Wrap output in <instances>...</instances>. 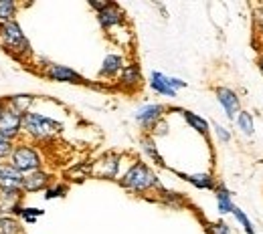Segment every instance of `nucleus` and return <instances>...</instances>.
Instances as JSON below:
<instances>
[{"mask_svg": "<svg viewBox=\"0 0 263 234\" xmlns=\"http://www.w3.org/2000/svg\"><path fill=\"white\" fill-rule=\"evenodd\" d=\"M118 184L136 196H148V194H156L164 188L162 180L158 178V174L148 166L146 162H132L130 166L122 172V176L118 178Z\"/></svg>", "mask_w": 263, "mask_h": 234, "instance_id": "obj_1", "label": "nucleus"}, {"mask_svg": "<svg viewBox=\"0 0 263 234\" xmlns=\"http://www.w3.org/2000/svg\"><path fill=\"white\" fill-rule=\"evenodd\" d=\"M65 125L45 113L29 111L23 115V135L27 137L29 143H45L55 139L57 135L63 134Z\"/></svg>", "mask_w": 263, "mask_h": 234, "instance_id": "obj_2", "label": "nucleus"}, {"mask_svg": "<svg viewBox=\"0 0 263 234\" xmlns=\"http://www.w3.org/2000/svg\"><path fill=\"white\" fill-rule=\"evenodd\" d=\"M0 49L6 51L16 61H29L33 57V47L27 34L23 33V27L16 20L0 23Z\"/></svg>", "mask_w": 263, "mask_h": 234, "instance_id": "obj_3", "label": "nucleus"}, {"mask_svg": "<svg viewBox=\"0 0 263 234\" xmlns=\"http://www.w3.org/2000/svg\"><path fill=\"white\" fill-rule=\"evenodd\" d=\"M8 164L12 167H16L25 176V174H31V172H36V169H43L45 158H43V154L34 147L33 143H29V141H16L14 143V150H12L10 158H8Z\"/></svg>", "mask_w": 263, "mask_h": 234, "instance_id": "obj_4", "label": "nucleus"}, {"mask_svg": "<svg viewBox=\"0 0 263 234\" xmlns=\"http://www.w3.org/2000/svg\"><path fill=\"white\" fill-rule=\"evenodd\" d=\"M122 162H124V156H120L116 152L103 154L99 160L91 162V178L118 182V178L122 176Z\"/></svg>", "mask_w": 263, "mask_h": 234, "instance_id": "obj_5", "label": "nucleus"}, {"mask_svg": "<svg viewBox=\"0 0 263 234\" xmlns=\"http://www.w3.org/2000/svg\"><path fill=\"white\" fill-rule=\"evenodd\" d=\"M166 111H168V107L162 103H146L134 113V119L144 134H152L154 125L166 117Z\"/></svg>", "mask_w": 263, "mask_h": 234, "instance_id": "obj_6", "label": "nucleus"}, {"mask_svg": "<svg viewBox=\"0 0 263 234\" xmlns=\"http://www.w3.org/2000/svg\"><path fill=\"white\" fill-rule=\"evenodd\" d=\"M96 18H98V25L101 31H105V33H111V31H116V29H120V27H124L126 25V12H124V8L118 4V2H105V6L96 12Z\"/></svg>", "mask_w": 263, "mask_h": 234, "instance_id": "obj_7", "label": "nucleus"}, {"mask_svg": "<svg viewBox=\"0 0 263 234\" xmlns=\"http://www.w3.org/2000/svg\"><path fill=\"white\" fill-rule=\"evenodd\" d=\"M41 75L53 83H67V85H85L87 83L81 73H77L75 69L67 67V65H59V63H49L41 71Z\"/></svg>", "mask_w": 263, "mask_h": 234, "instance_id": "obj_8", "label": "nucleus"}, {"mask_svg": "<svg viewBox=\"0 0 263 234\" xmlns=\"http://www.w3.org/2000/svg\"><path fill=\"white\" fill-rule=\"evenodd\" d=\"M0 135L14 143L23 137V115L18 111L10 109L6 103L0 111Z\"/></svg>", "mask_w": 263, "mask_h": 234, "instance_id": "obj_9", "label": "nucleus"}, {"mask_svg": "<svg viewBox=\"0 0 263 234\" xmlns=\"http://www.w3.org/2000/svg\"><path fill=\"white\" fill-rule=\"evenodd\" d=\"M53 178H55V176L43 167V169H36V172H31V174H25L21 188H23L25 196H27V194H36V192H45V190L55 182Z\"/></svg>", "mask_w": 263, "mask_h": 234, "instance_id": "obj_10", "label": "nucleus"}, {"mask_svg": "<svg viewBox=\"0 0 263 234\" xmlns=\"http://www.w3.org/2000/svg\"><path fill=\"white\" fill-rule=\"evenodd\" d=\"M116 81H118V87H120V89H124V91H128V93H134V91H138V89L142 87V83H144L142 69H140V65H138L136 61H128Z\"/></svg>", "mask_w": 263, "mask_h": 234, "instance_id": "obj_11", "label": "nucleus"}, {"mask_svg": "<svg viewBox=\"0 0 263 234\" xmlns=\"http://www.w3.org/2000/svg\"><path fill=\"white\" fill-rule=\"evenodd\" d=\"M215 97L219 101V105L223 107L227 119L235 121L237 113L241 111V97L237 95V91H233L231 87H225V85H219V87H215Z\"/></svg>", "mask_w": 263, "mask_h": 234, "instance_id": "obj_12", "label": "nucleus"}, {"mask_svg": "<svg viewBox=\"0 0 263 234\" xmlns=\"http://www.w3.org/2000/svg\"><path fill=\"white\" fill-rule=\"evenodd\" d=\"M126 63H128V61H126V57H124L122 53H109V55H105L103 61H101L98 77L99 79H105V81H114V79L120 77V73H122V69H124Z\"/></svg>", "mask_w": 263, "mask_h": 234, "instance_id": "obj_13", "label": "nucleus"}, {"mask_svg": "<svg viewBox=\"0 0 263 234\" xmlns=\"http://www.w3.org/2000/svg\"><path fill=\"white\" fill-rule=\"evenodd\" d=\"M170 111H178V113L182 115L184 123H186L191 130H195L198 135H202L204 139H209V135H211V123H209L202 115H198L195 111H189V109H182V107H174V109H170Z\"/></svg>", "mask_w": 263, "mask_h": 234, "instance_id": "obj_14", "label": "nucleus"}, {"mask_svg": "<svg viewBox=\"0 0 263 234\" xmlns=\"http://www.w3.org/2000/svg\"><path fill=\"white\" fill-rule=\"evenodd\" d=\"M178 178H182L184 182H189L191 186H195L197 190H215L217 186V178L211 172H198V174H184L178 169H172Z\"/></svg>", "mask_w": 263, "mask_h": 234, "instance_id": "obj_15", "label": "nucleus"}, {"mask_svg": "<svg viewBox=\"0 0 263 234\" xmlns=\"http://www.w3.org/2000/svg\"><path fill=\"white\" fill-rule=\"evenodd\" d=\"M23 174L8 162L0 164V190H23Z\"/></svg>", "mask_w": 263, "mask_h": 234, "instance_id": "obj_16", "label": "nucleus"}, {"mask_svg": "<svg viewBox=\"0 0 263 234\" xmlns=\"http://www.w3.org/2000/svg\"><path fill=\"white\" fill-rule=\"evenodd\" d=\"M148 85H150V89H152L156 95L170 97V99H174V97L178 95L176 91H172V89H170V85H168V75L160 73V71H152V73H150Z\"/></svg>", "mask_w": 263, "mask_h": 234, "instance_id": "obj_17", "label": "nucleus"}, {"mask_svg": "<svg viewBox=\"0 0 263 234\" xmlns=\"http://www.w3.org/2000/svg\"><path fill=\"white\" fill-rule=\"evenodd\" d=\"M215 200H217V210H219V214L221 216H227L233 212V208H235V204H233V194H231V190L223 184V182H217V186H215Z\"/></svg>", "mask_w": 263, "mask_h": 234, "instance_id": "obj_18", "label": "nucleus"}, {"mask_svg": "<svg viewBox=\"0 0 263 234\" xmlns=\"http://www.w3.org/2000/svg\"><path fill=\"white\" fill-rule=\"evenodd\" d=\"M4 103L10 107V109H14V111H18L21 115H25V113H29V111H33V105L36 97L31 95V93H18V95H8V97H2Z\"/></svg>", "mask_w": 263, "mask_h": 234, "instance_id": "obj_19", "label": "nucleus"}, {"mask_svg": "<svg viewBox=\"0 0 263 234\" xmlns=\"http://www.w3.org/2000/svg\"><path fill=\"white\" fill-rule=\"evenodd\" d=\"M140 147H142L144 156H146V158H150V160H152L156 166L166 167L164 158L160 156V152H158V145H156V139H154L152 135H150V134H142V137H140Z\"/></svg>", "mask_w": 263, "mask_h": 234, "instance_id": "obj_20", "label": "nucleus"}, {"mask_svg": "<svg viewBox=\"0 0 263 234\" xmlns=\"http://www.w3.org/2000/svg\"><path fill=\"white\" fill-rule=\"evenodd\" d=\"M156 196V200L162 202V204H166V206H170V208H182V206H186V196L182 194V192H174V190H166V188H162L160 192H156L154 194Z\"/></svg>", "mask_w": 263, "mask_h": 234, "instance_id": "obj_21", "label": "nucleus"}, {"mask_svg": "<svg viewBox=\"0 0 263 234\" xmlns=\"http://www.w3.org/2000/svg\"><path fill=\"white\" fill-rule=\"evenodd\" d=\"M235 125H237L239 134L245 135V137H251V135L255 134V119H253V115H251L249 111H245V109H241V111L237 113Z\"/></svg>", "mask_w": 263, "mask_h": 234, "instance_id": "obj_22", "label": "nucleus"}, {"mask_svg": "<svg viewBox=\"0 0 263 234\" xmlns=\"http://www.w3.org/2000/svg\"><path fill=\"white\" fill-rule=\"evenodd\" d=\"M0 234H23V222L21 218L8 214L0 216Z\"/></svg>", "mask_w": 263, "mask_h": 234, "instance_id": "obj_23", "label": "nucleus"}, {"mask_svg": "<svg viewBox=\"0 0 263 234\" xmlns=\"http://www.w3.org/2000/svg\"><path fill=\"white\" fill-rule=\"evenodd\" d=\"M18 4L14 0H0V23H10L16 20Z\"/></svg>", "mask_w": 263, "mask_h": 234, "instance_id": "obj_24", "label": "nucleus"}, {"mask_svg": "<svg viewBox=\"0 0 263 234\" xmlns=\"http://www.w3.org/2000/svg\"><path fill=\"white\" fill-rule=\"evenodd\" d=\"M67 192H69V186L65 182H53L45 192H43V198L45 200H57V198H65Z\"/></svg>", "mask_w": 263, "mask_h": 234, "instance_id": "obj_25", "label": "nucleus"}, {"mask_svg": "<svg viewBox=\"0 0 263 234\" xmlns=\"http://www.w3.org/2000/svg\"><path fill=\"white\" fill-rule=\"evenodd\" d=\"M231 214H233V218L239 222V226L243 228V232H245V234H257L255 226H253V222L249 220V216H247V214H245V212H243L239 206H235Z\"/></svg>", "mask_w": 263, "mask_h": 234, "instance_id": "obj_26", "label": "nucleus"}, {"mask_svg": "<svg viewBox=\"0 0 263 234\" xmlns=\"http://www.w3.org/2000/svg\"><path fill=\"white\" fill-rule=\"evenodd\" d=\"M41 216H45V210L43 208H34V206H21V214L18 218L25 220L27 224H34Z\"/></svg>", "mask_w": 263, "mask_h": 234, "instance_id": "obj_27", "label": "nucleus"}, {"mask_svg": "<svg viewBox=\"0 0 263 234\" xmlns=\"http://www.w3.org/2000/svg\"><path fill=\"white\" fill-rule=\"evenodd\" d=\"M206 234H233V230L225 220H217V222H206Z\"/></svg>", "mask_w": 263, "mask_h": 234, "instance_id": "obj_28", "label": "nucleus"}, {"mask_svg": "<svg viewBox=\"0 0 263 234\" xmlns=\"http://www.w3.org/2000/svg\"><path fill=\"white\" fill-rule=\"evenodd\" d=\"M211 130L215 132V135H217V139H219L221 143H229V141H231V137H233V135H231L229 130H227L225 125H221V123H217V121H213V123H211Z\"/></svg>", "mask_w": 263, "mask_h": 234, "instance_id": "obj_29", "label": "nucleus"}, {"mask_svg": "<svg viewBox=\"0 0 263 234\" xmlns=\"http://www.w3.org/2000/svg\"><path fill=\"white\" fill-rule=\"evenodd\" d=\"M12 150H14V141H10V139L0 135V162H8Z\"/></svg>", "mask_w": 263, "mask_h": 234, "instance_id": "obj_30", "label": "nucleus"}, {"mask_svg": "<svg viewBox=\"0 0 263 234\" xmlns=\"http://www.w3.org/2000/svg\"><path fill=\"white\" fill-rule=\"evenodd\" d=\"M152 137L156 139V137H164V135H168V123H166V117L162 119V121H158L156 125H154V130H152Z\"/></svg>", "mask_w": 263, "mask_h": 234, "instance_id": "obj_31", "label": "nucleus"}, {"mask_svg": "<svg viewBox=\"0 0 263 234\" xmlns=\"http://www.w3.org/2000/svg\"><path fill=\"white\" fill-rule=\"evenodd\" d=\"M168 85H170V89L172 91H180V89H184V87H189V83L184 81V79H178V77H168Z\"/></svg>", "mask_w": 263, "mask_h": 234, "instance_id": "obj_32", "label": "nucleus"}, {"mask_svg": "<svg viewBox=\"0 0 263 234\" xmlns=\"http://www.w3.org/2000/svg\"><path fill=\"white\" fill-rule=\"evenodd\" d=\"M253 20H255V27L263 29V6H257L253 10Z\"/></svg>", "mask_w": 263, "mask_h": 234, "instance_id": "obj_33", "label": "nucleus"}, {"mask_svg": "<svg viewBox=\"0 0 263 234\" xmlns=\"http://www.w3.org/2000/svg\"><path fill=\"white\" fill-rule=\"evenodd\" d=\"M105 2H107V0H89V8H93L96 12H99V10L105 6Z\"/></svg>", "mask_w": 263, "mask_h": 234, "instance_id": "obj_34", "label": "nucleus"}, {"mask_svg": "<svg viewBox=\"0 0 263 234\" xmlns=\"http://www.w3.org/2000/svg\"><path fill=\"white\" fill-rule=\"evenodd\" d=\"M257 69L261 71V75H263V53L259 55V57H257Z\"/></svg>", "mask_w": 263, "mask_h": 234, "instance_id": "obj_35", "label": "nucleus"}, {"mask_svg": "<svg viewBox=\"0 0 263 234\" xmlns=\"http://www.w3.org/2000/svg\"><path fill=\"white\" fill-rule=\"evenodd\" d=\"M2 107H4V99L0 97V111H2Z\"/></svg>", "mask_w": 263, "mask_h": 234, "instance_id": "obj_36", "label": "nucleus"}, {"mask_svg": "<svg viewBox=\"0 0 263 234\" xmlns=\"http://www.w3.org/2000/svg\"><path fill=\"white\" fill-rule=\"evenodd\" d=\"M0 164H2V162H0Z\"/></svg>", "mask_w": 263, "mask_h": 234, "instance_id": "obj_37", "label": "nucleus"}]
</instances>
